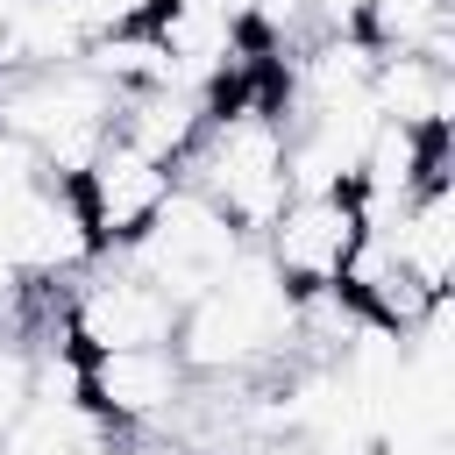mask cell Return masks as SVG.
Here are the masks:
<instances>
[{"label":"cell","mask_w":455,"mask_h":455,"mask_svg":"<svg viewBox=\"0 0 455 455\" xmlns=\"http://www.w3.org/2000/svg\"><path fill=\"white\" fill-rule=\"evenodd\" d=\"M291 334H299V291L270 270L256 242H242V256L192 306H178L171 348L192 377H256L284 363Z\"/></svg>","instance_id":"1"},{"label":"cell","mask_w":455,"mask_h":455,"mask_svg":"<svg viewBox=\"0 0 455 455\" xmlns=\"http://www.w3.org/2000/svg\"><path fill=\"white\" fill-rule=\"evenodd\" d=\"M242 228L206 199V192H192V185H171V199L149 213V228L121 249V263L135 270V277H149L171 306H192L235 256H242Z\"/></svg>","instance_id":"2"},{"label":"cell","mask_w":455,"mask_h":455,"mask_svg":"<svg viewBox=\"0 0 455 455\" xmlns=\"http://www.w3.org/2000/svg\"><path fill=\"white\" fill-rule=\"evenodd\" d=\"M363 242V206L355 192H291L277 206V220L256 235V249L270 256V270L306 299V291H334L348 256Z\"/></svg>","instance_id":"3"},{"label":"cell","mask_w":455,"mask_h":455,"mask_svg":"<svg viewBox=\"0 0 455 455\" xmlns=\"http://www.w3.org/2000/svg\"><path fill=\"white\" fill-rule=\"evenodd\" d=\"M171 334H178V306H171L149 277H135L121 256H114V270H92V277L64 299V341H71L78 355L171 348Z\"/></svg>","instance_id":"4"},{"label":"cell","mask_w":455,"mask_h":455,"mask_svg":"<svg viewBox=\"0 0 455 455\" xmlns=\"http://www.w3.org/2000/svg\"><path fill=\"white\" fill-rule=\"evenodd\" d=\"M171 164H156V156H142V149H128L121 135H107V149L71 178V192H78V213H85V228H92V242H100V256H121L142 228H149V213L171 199Z\"/></svg>","instance_id":"5"},{"label":"cell","mask_w":455,"mask_h":455,"mask_svg":"<svg viewBox=\"0 0 455 455\" xmlns=\"http://www.w3.org/2000/svg\"><path fill=\"white\" fill-rule=\"evenodd\" d=\"M192 391V370L178 363V348H107L85 355V391L78 405L100 427H164Z\"/></svg>","instance_id":"6"},{"label":"cell","mask_w":455,"mask_h":455,"mask_svg":"<svg viewBox=\"0 0 455 455\" xmlns=\"http://www.w3.org/2000/svg\"><path fill=\"white\" fill-rule=\"evenodd\" d=\"M341 299H348L363 320H377V327H391V334H412V327L434 313V299H448V291H427V284L391 256V242H384L377 228H363V242H355V256H348V270H341Z\"/></svg>","instance_id":"7"},{"label":"cell","mask_w":455,"mask_h":455,"mask_svg":"<svg viewBox=\"0 0 455 455\" xmlns=\"http://www.w3.org/2000/svg\"><path fill=\"white\" fill-rule=\"evenodd\" d=\"M206 114H213V100H206L199 85H178V78H171V85L121 92V107H114V135H121L128 149H142V156H156V164L178 171V156L199 142Z\"/></svg>","instance_id":"8"},{"label":"cell","mask_w":455,"mask_h":455,"mask_svg":"<svg viewBox=\"0 0 455 455\" xmlns=\"http://www.w3.org/2000/svg\"><path fill=\"white\" fill-rule=\"evenodd\" d=\"M377 235L391 242V256H398L427 291H448V277H455V185H448V171L427 178Z\"/></svg>","instance_id":"9"},{"label":"cell","mask_w":455,"mask_h":455,"mask_svg":"<svg viewBox=\"0 0 455 455\" xmlns=\"http://www.w3.org/2000/svg\"><path fill=\"white\" fill-rule=\"evenodd\" d=\"M370 107H377L384 121L448 128V121H455V78H448V64H434V57H419V50H377Z\"/></svg>","instance_id":"10"},{"label":"cell","mask_w":455,"mask_h":455,"mask_svg":"<svg viewBox=\"0 0 455 455\" xmlns=\"http://www.w3.org/2000/svg\"><path fill=\"white\" fill-rule=\"evenodd\" d=\"M363 7L370 0H306V21H313V36H355Z\"/></svg>","instance_id":"11"},{"label":"cell","mask_w":455,"mask_h":455,"mask_svg":"<svg viewBox=\"0 0 455 455\" xmlns=\"http://www.w3.org/2000/svg\"><path fill=\"white\" fill-rule=\"evenodd\" d=\"M28 291H36V284H28V277H21V270H14L7 256H0V327H14V320H21Z\"/></svg>","instance_id":"12"},{"label":"cell","mask_w":455,"mask_h":455,"mask_svg":"<svg viewBox=\"0 0 455 455\" xmlns=\"http://www.w3.org/2000/svg\"><path fill=\"white\" fill-rule=\"evenodd\" d=\"M7 7H14V0H0V14H7Z\"/></svg>","instance_id":"13"}]
</instances>
